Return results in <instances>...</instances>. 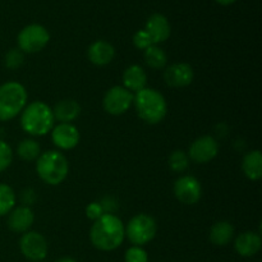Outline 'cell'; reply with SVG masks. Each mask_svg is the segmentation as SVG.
Listing matches in <instances>:
<instances>
[{
    "instance_id": "cell-1",
    "label": "cell",
    "mask_w": 262,
    "mask_h": 262,
    "mask_svg": "<svg viewBox=\"0 0 262 262\" xmlns=\"http://www.w3.org/2000/svg\"><path fill=\"white\" fill-rule=\"evenodd\" d=\"M125 238L124 224L115 214H104L95 220L90 229V241L96 250L110 252L123 245Z\"/></svg>"
},
{
    "instance_id": "cell-2",
    "label": "cell",
    "mask_w": 262,
    "mask_h": 262,
    "mask_svg": "<svg viewBox=\"0 0 262 262\" xmlns=\"http://www.w3.org/2000/svg\"><path fill=\"white\" fill-rule=\"evenodd\" d=\"M19 115L20 128L32 137L46 136L55 125L53 109L46 102L40 100L26 105Z\"/></svg>"
},
{
    "instance_id": "cell-3",
    "label": "cell",
    "mask_w": 262,
    "mask_h": 262,
    "mask_svg": "<svg viewBox=\"0 0 262 262\" xmlns=\"http://www.w3.org/2000/svg\"><path fill=\"white\" fill-rule=\"evenodd\" d=\"M133 106L140 119L151 125L161 123L168 114V102L164 95L150 87L136 92Z\"/></svg>"
},
{
    "instance_id": "cell-4",
    "label": "cell",
    "mask_w": 262,
    "mask_h": 262,
    "mask_svg": "<svg viewBox=\"0 0 262 262\" xmlns=\"http://www.w3.org/2000/svg\"><path fill=\"white\" fill-rule=\"evenodd\" d=\"M36 173L43 183L49 186H59L69 174L68 159L58 150L41 152L36 160Z\"/></svg>"
},
{
    "instance_id": "cell-5",
    "label": "cell",
    "mask_w": 262,
    "mask_h": 262,
    "mask_svg": "<svg viewBox=\"0 0 262 262\" xmlns=\"http://www.w3.org/2000/svg\"><path fill=\"white\" fill-rule=\"evenodd\" d=\"M26 87L17 81L0 84V122H9L22 113L27 105Z\"/></svg>"
},
{
    "instance_id": "cell-6",
    "label": "cell",
    "mask_w": 262,
    "mask_h": 262,
    "mask_svg": "<svg viewBox=\"0 0 262 262\" xmlns=\"http://www.w3.org/2000/svg\"><path fill=\"white\" fill-rule=\"evenodd\" d=\"M125 238L133 246L143 247L148 245L158 233V223L147 214H137L124 225Z\"/></svg>"
},
{
    "instance_id": "cell-7",
    "label": "cell",
    "mask_w": 262,
    "mask_h": 262,
    "mask_svg": "<svg viewBox=\"0 0 262 262\" xmlns=\"http://www.w3.org/2000/svg\"><path fill=\"white\" fill-rule=\"evenodd\" d=\"M50 32L48 28L38 23H31L23 27L17 36V45L25 54H36L48 46Z\"/></svg>"
},
{
    "instance_id": "cell-8",
    "label": "cell",
    "mask_w": 262,
    "mask_h": 262,
    "mask_svg": "<svg viewBox=\"0 0 262 262\" xmlns=\"http://www.w3.org/2000/svg\"><path fill=\"white\" fill-rule=\"evenodd\" d=\"M135 94L123 86H114L107 90L102 99V107L105 112L114 117L125 114L133 106Z\"/></svg>"
},
{
    "instance_id": "cell-9",
    "label": "cell",
    "mask_w": 262,
    "mask_h": 262,
    "mask_svg": "<svg viewBox=\"0 0 262 262\" xmlns=\"http://www.w3.org/2000/svg\"><path fill=\"white\" fill-rule=\"evenodd\" d=\"M20 253L31 262L45 260L49 252V245L46 238L38 232L23 233L19 239Z\"/></svg>"
},
{
    "instance_id": "cell-10",
    "label": "cell",
    "mask_w": 262,
    "mask_h": 262,
    "mask_svg": "<svg viewBox=\"0 0 262 262\" xmlns=\"http://www.w3.org/2000/svg\"><path fill=\"white\" fill-rule=\"evenodd\" d=\"M176 199L183 205H196L202 197V186L193 176H182L174 182Z\"/></svg>"
},
{
    "instance_id": "cell-11",
    "label": "cell",
    "mask_w": 262,
    "mask_h": 262,
    "mask_svg": "<svg viewBox=\"0 0 262 262\" xmlns=\"http://www.w3.org/2000/svg\"><path fill=\"white\" fill-rule=\"evenodd\" d=\"M219 154V143L212 136H201L191 143L188 158L196 164H207L214 160Z\"/></svg>"
},
{
    "instance_id": "cell-12",
    "label": "cell",
    "mask_w": 262,
    "mask_h": 262,
    "mask_svg": "<svg viewBox=\"0 0 262 262\" xmlns=\"http://www.w3.org/2000/svg\"><path fill=\"white\" fill-rule=\"evenodd\" d=\"M50 133L54 146L59 150H73L81 141V133L78 128L72 123H58L54 125Z\"/></svg>"
},
{
    "instance_id": "cell-13",
    "label": "cell",
    "mask_w": 262,
    "mask_h": 262,
    "mask_svg": "<svg viewBox=\"0 0 262 262\" xmlns=\"http://www.w3.org/2000/svg\"><path fill=\"white\" fill-rule=\"evenodd\" d=\"M194 71L188 63H174L166 67L164 72V81L168 86L182 89L193 82Z\"/></svg>"
},
{
    "instance_id": "cell-14",
    "label": "cell",
    "mask_w": 262,
    "mask_h": 262,
    "mask_svg": "<svg viewBox=\"0 0 262 262\" xmlns=\"http://www.w3.org/2000/svg\"><path fill=\"white\" fill-rule=\"evenodd\" d=\"M143 30L148 33L154 45L165 42L171 33V26L168 18L161 13H154L147 18Z\"/></svg>"
},
{
    "instance_id": "cell-15",
    "label": "cell",
    "mask_w": 262,
    "mask_h": 262,
    "mask_svg": "<svg viewBox=\"0 0 262 262\" xmlns=\"http://www.w3.org/2000/svg\"><path fill=\"white\" fill-rule=\"evenodd\" d=\"M33 223H35V214H33L32 209L28 206H23V205L15 206L8 214L7 224L13 233L23 234L31 229Z\"/></svg>"
},
{
    "instance_id": "cell-16",
    "label": "cell",
    "mask_w": 262,
    "mask_h": 262,
    "mask_svg": "<svg viewBox=\"0 0 262 262\" xmlns=\"http://www.w3.org/2000/svg\"><path fill=\"white\" fill-rule=\"evenodd\" d=\"M262 247V239L260 233L243 232L234 239V250L242 257H253L260 252Z\"/></svg>"
},
{
    "instance_id": "cell-17",
    "label": "cell",
    "mask_w": 262,
    "mask_h": 262,
    "mask_svg": "<svg viewBox=\"0 0 262 262\" xmlns=\"http://www.w3.org/2000/svg\"><path fill=\"white\" fill-rule=\"evenodd\" d=\"M87 58L94 66L105 67L115 58V48L105 40H96L87 49Z\"/></svg>"
},
{
    "instance_id": "cell-18",
    "label": "cell",
    "mask_w": 262,
    "mask_h": 262,
    "mask_svg": "<svg viewBox=\"0 0 262 262\" xmlns=\"http://www.w3.org/2000/svg\"><path fill=\"white\" fill-rule=\"evenodd\" d=\"M123 87L132 94L141 91L147 87V74L146 71L138 64H132L123 72Z\"/></svg>"
},
{
    "instance_id": "cell-19",
    "label": "cell",
    "mask_w": 262,
    "mask_h": 262,
    "mask_svg": "<svg viewBox=\"0 0 262 262\" xmlns=\"http://www.w3.org/2000/svg\"><path fill=\"white\" fill-rule=\"evenodd\" d=\"M55 120L59 123H73L81 114V105L73 99H63L51 107Z\"/></svg>"
},
{
    "instance_id": "cell-20",
    "label": "cell",
    "mask_w": 262,
    "mask_h": 262,
    "mask_svg": "<svg viewBox=\"0 0 262 262\" xmlns=\"http://www.w3.org/2000/svg\"><path fill=\"white\" fill-rule=\"evenodd\" d=\"M209 238L212 245L219 246V247L228 246L234 239V227L232 223L227 220L216 222L210 229Z\"/></svg>"
},
{
    "instance_id": "cell-21",
    "label": "cell",
    "mask_w": 262,
    "mask_h": 262,
    "mask_svg": "<svg viewBox=\"0 0 262 262\" xmlns=\"http://www.w3.org/2000/svg\"><path fill=\"white\" fill-rule=\"evenodd\" d=\"M242 171L250 181H260L262 178V154L260 150H252L246 154L242 161Z\"/></svg>"
},
{
    "instance_id": "cell-22",
    "label": "cell",
    "mask_w": 262,
    "mask_h": 262,
    "mask_svg": "<svg viewBox=\"0 0 262 262\" xmlns=\"http://www.w3.org/2000/svg\"><path fill=\"white\" fill-rule=\"evenodd\" d=\"M143 59L147 67L151 69H163L168 64V56L166 53L158 45H152L143 51Z\"/></svg>"
},
{
    "instance_id": "cell-23",
    "label": "cell",
    "mask_w": 262,
    "mask_h": 262,
    "mask_svg": "<svg viewBox=\"0 0 262 262\" xmlns=\"http://www.w3.org/2000/svg\"><path fill=\"white\" fill-rule=\"evenodd\" d=\"M17 155L23 161H36L41 155V147L33 138H25L18 143Z\"/></svg>"
},
{
    "instance_id": "cell-24",
    "label": "cell",
    "mask_w": 262,
    "mask_h": 262,
    "mask_svg": "<svg viewBox=\"0 0 262 262\" xmlns=\"http://www.w3.org/2000/svg\"><path fill=\"white\" fill-rule=\"evenodd\" d=\"M17 196L9 184L0 183V217L7 216L15 207Z\"/></svg>"
},
{
    "instance_id": "cell-25",
    "label": "cell",
    "mask_w": 262,
    "mask_h": 262,
    "mask_svg": "<svg viewBox=\"0 0 262 262\" xmlns=\"http://www.w3.org/2000/svg\"><path fill=\"white\" fill-rule=\"evenodd\" d=\"M189 158L188 154L183 150H176L169 155L168 164L169 168L174 171V173H183L188 169L189 166Z\"/></svg>"
},
{
    "instance_id": "cell-26",
    "label": "cell",
    "mask_w": 262,
    "mask_h": 262,
    "mask_svg": "<svg viewBox=\"0 0 262 262\" xmlns=\"http://www.w3.org/2000/svg\"><path fill=\"white\" fill-rule=\"evenodd\" d=\"M25 63V53L20 51L18 48L10 49L5 53L4 55V66L8 69H18L22 67V64Z\"/></svg>"
},
{
    "instance_id": "cell-27",
    "label": "cell",
    "mask_w": 262,
    "mask_h": 262,
    "mask_svg": "<svg viewBox=\"0 0 262 262\" xmlns=\"http://www.w3.org/2000/svg\"><path fill=\"white\" fill-rule=\"evenodd\" d=\"M13 158H14V152L9 143L0 140V173L5 171L12 165Z\"/></svg>"
},
{
    "instance_id": "cell-28",
    "label": "cell",
    "mask_w": 262,
    "mask_h": 262,
    "mask_svg": "<svg viewBox=\"0 0 262 262\" xmlns=\"http://www.w3.org/2000/svg\"><path fill=\"white\" fill-rule=\"evenodd\" d=\"M125 262H148V253L143 247L132 246L124 253Z\"/></svg>"
},
{
    "instance_id": "cell-29",
    "label": "cell",
    "mask_w": 262,
    "mask_h": 262,
    "mask_svg": "<svg viewBox=\"0 0 262 262\" xmlns=\"http://www.w3.org/2000/svg\"><path fill=\"white\" fill-rule=\"evenodd\" d=\"M133 45H135L136 49H138V50L145 51L146 49L152 46L154 42L145 30H138L137 32L133 35Z\"/></svg>"
},
{
    "instance_id": "cell-30",
    "label": "cell",
    "mask_w": 262,
    "mask_h": 262,
    "mask_svg": "<svg viewBox=\"0 0 262 262\" xmlns=\"http://www.w3.org/2000/svg\"><path fill=\"white\" fill-rule=\"evenodd\" d=\"M104 214L105 212H104V210H102L100 202H91V204L87 205L86 216L89 217V219H91L92 222L100 219V217H101Z\"/></svg>"
},
{
    "instance_id": "cell-31",
    "label": "cell",
    "mask_w": 262,
    "mask_h": 262,
    "mask_svg": "<svg viewBox=\"0 0 262 262\" xmlns=\"http://www.w3.org/2000/svg\"><path fill=\"white\" fill-rule=\"evenodd\" d=\"M102 210H104L105 214H114L115 210L118 209V204L113 197H105L102 199V201H100Z\"/></svg>"
},
{
    "instance_id": "cell-32",
    "label": "cell",
    "mask_w": 262,
    "mask_h": 262,
    "mask_svg": "<svg viewBox=\"0 0 262 262\" xmlns=\"http://www.w3.org/2000/svg\"><path fill=\"white\" fill-rule=\"evenodd\" d=\"M20 200H22L23 206H28V207H30L31 205H32L33 202H35V200H36L35 191H33L32 188L23 189L22 194H20Z\"/></svg>"
},
{
    "instance_id": "cell-33",
    "label": "cell",
    "mask_w": 262,
    "mask_h": 262,
    "mask_svg": "<svg viewBox=\"0 0 262 262\" xmlns=\"http://www.w3.org/2000/svg\"><path fill=\"white\" fill-rule=\"evenodd\" d=\"M215 2H216L217 4L224 5V7H227V5H232V4H234V3L237 2V0H215Z\"/></svg>"
},
{
    "instance_id": "cell-34",
    "label": "cell",
    "mask_w": 262,
    "mask_h": 262,
    "mask_svg": "<svg viewBox=\"0 0 262 262\" xmlns=\"http://www.w3.org/2000/svg\"><path fill=\"white\" fill-rule=\"evenodd\" d=\"M55 262H77V261L74 260V258H72V257H61Z\"/></svg>"
},
{
    "instance_id": "cell-35",
    "label": "cell",
    "mask_w": 262,
    "mask_h": 262,
    "mask_svg": "<svg viewBox=\"0 0 262 262\" xmlns=\"http://www.w3.org/2000/svg\"><path fill=\"white\" fill-rule=\"evenodd\" d=\"M38 262H42V261H38Z\"/></svg>"
}]
</instances>
